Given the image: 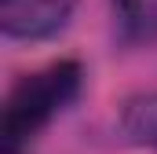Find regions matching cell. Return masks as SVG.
Wrapping results in <instances>:
<instances>
[{
    "label": "cell",
    "mask_w": 157,
    "mask_h": 154,
    "mask_svg": "<svg viewBox=\"0 0 157 154\" xmlns=\"http://www.w3.org/2000/svg\"><path fill=\"white\" fill-rule=\"evenodd\" d=\"M77 0H0V26L15 40H44L55 37Z\"/></svg>",
    "instance_id": "2"
},
{
    "label": "cell",
    "mask_w": 157,
    "mask_h": 154,
    "mask_svg": "<svg viewBox=\"0 0 157 154\" xmlns=\"http://www.w3.org/2000/svg\"><path fill=\"white\" fill-rule=\"evenodd\" d=\"M121 132L128 143H139V147H154L157 151V92L150 95H139L124 107L121 114Z\"/></svg>",
    "instance_id": "3"
},
{
    "label": "cell",
    "mask_w": 157,
    "mask_h": 154,
    "mask_svg": "<svg viewBox=\"0 0 157 154\" xmlns=\"http://www.w3.org/2000/svg\"><path fill=\"white\" fill-rule=\"evenodd\" d=\"M80 92V63L62 59L15 81L0 114V154H22L29 140Z\"/></svg>",
    "instance_id": "1"
},
{
    "label": "cell",
    "mask_w": 157,
    "mask_h": 154,
    "mask_svg": "<svg viewBox=\"0 0 157 154\" xmlns=\"http://www.w3.org/2000/svg\"><path fill=\"white\" fill-rule=\"evenodd\" d=\"M121 33L135 44L157 40V0H113Z\"/></svg>",
    "instance_id": "4"
}]
</instances>
